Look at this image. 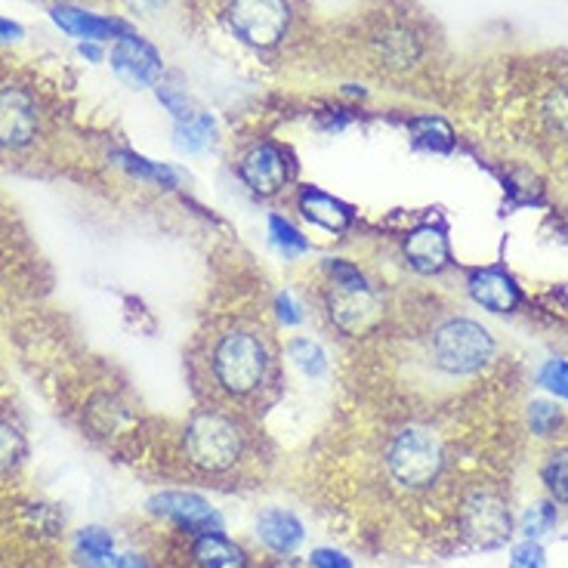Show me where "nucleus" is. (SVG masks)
Masks as SVG:
<instances>
[{
	"mask_svg": "<svg viewBox=\"0 0 568 568\" xmlns=\"http://www.w3.org/2000/svg\"><path fill=\"white\" fill-rule=\"evenodd\" d=\"M254 535L260 547L270 556H291L297 554L306 540V526L294 510L284 507H266L260 510L254 523Z\"/></svg>",
	"mask_w": 568,
	"mask_h": 568,
	"instance_id": "nucleus-13",
	"label": "nucleus"
},
{
	"mask_svg": "<svg viewBox=\"0 0 568 568\" xmlns=\"http://www.w3.org/2000/svg\"><path fill=\"white\" fill-rule=\"evenodd\" d=\"M412 142L424 152H433V155H452L455 152V130L448 128L442 118H414L412 124Z\"/></svg>",
	"mask_w": 568,
	"mask_h": 568,
	"instance_id": "nucleus-21",
	"label": "nucleus"
},
{
	"mask_svg": "<svg viewBox=\"0 0 568 568\" xmlns=\"http://www.w3.org/2000/svg\"><path fill=\"white\" fill-rule=\"evenodd\" d=\"M145 513L158 519V523H168L176 531H183L189 538H199V535H213V531H226L223 523V513L213 507L211 500L199 491H189V488H168V491H158L145 500Z\"/></svg>",
	"mask_w": 568,
	"mask_h": 568,
	"instance_id": "nucleus-8",
	"label": "nucleus"
},
{
	"mask_svg": "<svg viewBox=\"0 0 568 568\" xmlns=\"http://www.w3.org/2000/svg\"><path fill=\"white\" fill-rule=\"evenodd\" d=\"M275 315H278V322H282L284 327L303 325V306H300L297 300H294V294H287V291L275 297Z\"/></svg>",
	"mask_w": 568,
	"mask_h": 568,
	"instance_id": "nucleus-32",
	"label": "nucleus"
},
{
	"mask_svg": "<svg viewBox=\"0 0 568 568\" xmlns=\"http://www.w3.org/2000/svg\"><path fill=\"white\" fill-rule=\"evenodd\" d=\"M297 207L303 220H310L313 226L325 229V232H346L353 223V211L343 201L331 199L318 189H300Z\"/></svg>",
	"mask_w": 568,
	"mask_h": 568,
	"instance_id": "nucleus-18",
	"label": "nucleus"
},
{
	"mask_svg": "<svg viewBox=\"0 0 568 568\" xmlns=\"http://www.w3.org/2000/svg\"><path fill=\"white\" fill-rule=\"evenodd\" d=\"M78 53H81L84 59H90V62H100V59H102V50L93 41L81 43V47H78Z\"/></svg>",
	"mask_w": 568,
	"mask_h": 568,
	"instance_id": "nucleus-35",
	"label": "nucleus"
},
{
	"mask_svg": "<svg viewBox=\"0 0 568 568\" xmlns=\"http://www.w3.org/2000/svg\"><path fill=\"white\" fill-rule=\"evenodd\" d=\"M213 133H216V121H213L211 114L195 112L189 114L185 121H176V128H173V145L183 155H195V152H204L211 145Z\"/></svg>",
	"mask_w": 568,
	"mask_h": 568,
	"instance_id": "nucleus-20",
	"label": "nucleus"
},
{
	"mask_svg": "<svg viewBox=\"0 0 568 568\" xmlns=\"http://www.w3.org/2000/svg\"><path fill=\"white\" fill-rule=\"evenodd\" d=\"M306 559H310L313 568H355L353 559L343 554V550H337V547H315Z\"/></svg>",
	"mask_w": 568,
	"mask_h": 568,
	"instance_id": "nucleus-31",
	"label": "nucleus"
},
{
	"mask_svg": "<svg viewBox=\"0 0 568 568\" xmlns=\"http://www.w3.org/2000/svg\"><path fill=\"white\" fill-rule=\"evenodd\" d=\"M158 3H161V0H130V7H136V10H152Z\"/></svg>",
	"mask_w": 568,
	"mask_h": 568,
	"instance_id": "nucleus-37",
	"label": "nucleus"
},
{
	"mask_svg": "<svg viewBox=\"0 0 568 568\" xmlns=\"http://www.w3.org/2000/svg\"><path fill=\"white\" fill-rule=\"evenodd\" d=\"M223 22L229 34H235L247 47L272 50L294 26V7L291 0H229Z\"/></svg>",
	"mask_w": 568,
	"mask_h": 568,
	"instance_id": "nucleus-7",
	"label": "nucleus"
},
{
	"mask_svg": "<svg viewBox=\"0 0 568 568\" xmlns=\"http://www.w3.org/2000/svg\"><path fill=\"white\" fill-rule=\"evenodd\" d=\"M445 445L429 426L408 424L389 433L381 452V469L389 488L402 495H420L439 483L445 473Z\"/></svg>",
	"mask_w": 568,
	"mask_h": 568,
	"instance_id": "nucleus-3",
	"label": "nucleus"
},
{
	"mask_svg": "<svg viewBox=\"0 0 568 568\" xmlns=\"http://www.w3.org/2000/svg\"><path fill=\"white\" fill-rule=\"evenodd\" d=\"M211 377L216 389L235 402L260 396L272 377V349L266 337L247 325L223 331L211 346Z\"/></svg>",
	"mask_w": 568,
	"mask_h": 568,
	"instance_id": "nucleus-2",
	"label": "nucleus"
},
{
	"mask_svg": "<svg viewBox=\"0 0 568 568\" xmlns=\"http://www.w3.org/2000/svg\"><path fill=\"white\" fill-rule=\"evenodd\" d=\"M114 161H118V164H121L128 173H133V176L149 180V183H155V185H164V189H173V185L180 183V176H176L173 168H168V164H158V161H149V158H142V155H133V152H118Z\"/></svg>",
	"mask_w": 568,
	"mask_h": 568,
	"instance_id": "nucleus-26",
	"label": "nucleus"
},
{
	"mask_svg": "<svg viewBox=\"0 0 568 568\" xmlns=\"http://www.w3.org/2000/svg\"><path fill=\"white\" fill-rule=\"evenodd\" d=\"M260 568H313V566H310V559L291 554V556H270V559H266Z\"/></svg>",
	"mask_w": 568,
	"mask_h": 568,
	"instance_id": "nucleus-33",
	"label": "nucleus"
},
{
	"mask_svg": "<svg viewBox=\"0 0 568 568\" xmlns=\"http://www.w3.org/2000/svg\"><path fill=\"white\" fill-rule=\"evenodd\" d=\"M71 556L81 568H124L128 556H118V544L109 528L84 526L71 538Z\"/></svg>",
	"mask_w": 568,
	"mask_h": 568,
	"instance_id": "nucleus-17",
	"label": "nucleus"
},
{
	"mask_svg": "<svg viewBox=\"0 0 568 568\" xmlns=\"http://www.w3.org/2000/svg\"><path fill=\"white\" fill-rule=\"evenodd\" d=\"M158 100L168 105V112H171L176 121H185L189 114H195V109H192V102H189V97H185L183 87L158 84Z\"/></svg>",
	"mask_w": 568,
	"mask_h": 568,
	"instance_id": "nucleus-30",
	"label": "nucleus"
},
{
	"mask_svg": "<svg viewBox=\"0 0 568 568\" xmlns=\"http://www.w3.org/2000/svg\"><path fill=\"white\" fill-rule=\"evenodd\" d=\"M270 235L272 244H275L287 260H297V256H303L310 251V242L303 239V232H300L287 216H282V213H272L270 216Z\"/></svg>",
	"mask_w": 568,
	"mask_h": 568,
	"instance_id": "nucleus-27",
	"label": "nucleus"
},
{
	"mask_svg": "<svg viewBox=\"0 0 568 568\" xmlns=\"http://www.w3.org/2000/svg\"><path fill=\"white\" fill-rule=\"evenodd\" d=\"M556 526H559V510L550 497L528 504L516 519V531L523 535V540H544L547 535H554Z\"/></svg>",
	"mask_w": 568,
	"mask_h": 568,
	"instance_id": "nucleus-22",
	"label": "nucleus"
},
{
	"mask_svg": "<svg viewBox=\"0 0 568 568\" xmlns=\"http://www.w3.org/2000/svg\"><path fill=\"white\" fill-rule=\"evenodd\" d=\"M507 568H547V554H544L540 540H519V544H513Z\"/></svg>",
	"mask_w": 568,
	"mask_h": 568,
	"instance_id": "nucleus-29",
	"label": "nucleus"
},
{
	"mask_svg": "<svg viewBox=\"0 0 568 568\" xmlns=\"http://www.w3.org/2000/svg\"><path fill=\"white\" fill-rule=\"evenodd\" d=\"M402 254L408 260V266L420 275H439L452 266L448 235H445V229L433 226V223L412 229L402 242Z\"/></svg>",
	"mask_w": 568,
	"mask_h": 568,
	"instance_id": "nucleus-14",
	"label": "nucleus"
},
{
	"mask_svg": "<svg viewBox=\"0 0 568 568\" xmlns=\"http://www.w3.org/2000/svg\"><path fill=\"white\" fill-rule=\"evenodd\" d=\"M322 270H325V306L327 315H331V325L343 334H349V337L368 334L381 325L384 300L374 291V284L368 282L365 272L349 260H341V256H327Z\"/></svg>",
	"mask_w": 568,
	"mask_h": 568,
	"instance_id": "nucleus-4",
	"label": "nucleus"
},
{
	"mask_svg": "<svg viewBox=\"0 0 568 568\" xmlns=\"http://www.w3.org/2000/svg\"><path fill=\"white\" fill-rule=\"evenodd\" d=\"M538 479L554 504L568 507V442L556 445V448H550L544 455L538 467Z\"/></svg>",
	"mask_w": 568,
	"mask_h": 568,
	"instance_id": "nucleus-19",
	"label": "nucleus"
},
{
	"mask_svg": "<svg viewBox=\"0 0 568 568\" xmlns=\"http://www.w3.org/2000/svg\"><path fill=\"white\" fill-rule=\"evenodd\" d=\"M189 559L195 568H256L251 554L239 540L226 538V531L199 535L189 540Z\"/></svg>",
	"mask_w": 568,
	"mask_h": 568,
	"instance_id": "nucleus-16",
	"label": "nucleus"
},
{
	"mask_svg": "<svg viewBox=\"0 0 568 568\" xmlns=\"http://www.w3.org/2000/svg\"><path fill=\"white\" fill-rule=\"evenodd\" d=\"M467 291L476 306H483V310L495 315L516 313L523 306L519 284H516L510 272H504L500 266H485V270L469 272Z\"/></svg>",
	"mask_w": 568,
	"mask_h": 568,
	"instance_id": "nucleus-12",
	"label": "nucleus"
},
{
	"mask_svg": "<svg viewBox=\"0 0 568 568\" xmlns=\"http://www.w3.org/2000/svg\"><path fill=\"white\" fill-rule=\"evenodd\" d=\"M239 176L242 183L260 195V199H272L278 195L287 180H291V161L287 152L275 142H256L239 161Z\"/></svg>",
	"mask_w": 568,
	"mask_h": 568,
	"instance_id": "nucleus-10",
	"label": "nucleus"
},
{
	"mask_svg": "<svg viewBox=\"0 0 568 568\" xmlns=\"http://www.w3.org/2000/svg\"><path fill=\"white\" fill-rule=\"evenodd\" d=\"M112 71L118 74L121 84H128L130 90H145L155 87L164 74V59L158 53L152 43L140 38L136 31H130L124 38H118L112 43Z\"/></svg>",
	"mask_w": 568,
	"mask_h": 568,
	"instance_id": "nucleus-9",
	"label": "nucleus"
},
{
	"mask_svg": "<svg viewBox=\"0 0 568 568\" xmlns=\"http://www.w3.org/2000/svg\"><path fill=\"white\" fill-rule=\"evenodd\" d=\"M26 34L22 26H16L10 19H0V43H10V41H19Z\"/></svg>",
	"mask_w": 568,
	"mask_h": 568,
	"instance_id": "nucleus-34",
	"label": "nucleus"
},
{
	"mask_svg": "<svg viewBox=\"0 0 568 568\" xmlns=\"http://www.w3.org/2000/svg\"><path fill=\"white\" fill-rule=\"evenodd\" d=\"M287 358L297 365V371L303 377H310V381L325 377L327 355L325 349L315 341H310V337H294V341L287 343Z\"/></svg>",
	"mask_w": 568,
	"mask_h": 568,
	"instance_id": "nucleus-24",
	"label": "nucleus"
},
{
	"mask_svg": "<svg viewBox=\"0 0 568 568\" xmlns=\"http://www.w3.org/2000/svg\"><path fill=\"white\" fill-rule=\"evenodd\" d=\"M53 16V22H57L59 29L71 34V38H81V41H109V38H124L130 34V26L124 19H112V16H97V13H87L81 7H69V3H62V7H53L50 10Z\"/></svg>",
	"mask_w": 568,
	"mask_h": 568,
	"instance_id": "nucleus-15",
	"label": "nucleus"
},
{
	"mask_svg": "<svg viewBox=\"0 0 568 568\" xmlns=\"http://www.w3.org/2000/svg\"><path fill=\"white\" fill-rule=\"evenodd\" d=\"M538 384L550 396L568 402V362L566 358H547L538 371Z\"/></svg>",
	"mask_w": 568,
	"mask_h": 568,
	"instance_id": "nucleus-28",
	"label": "nucleus"
},
{
	"mask_svg": "<svg viewBox=\"0 0 568 568\" xmlns=\"http://www.w3.org/2000/svg\"><path fill=\"white\" fill-rule=\"evenodd\" d=\"M124 568H152V566H149L145 559H140V556H128V559H124Z\"/></svg>",
	"mask_w": 568,
	"mask_h": 568,
	"instance_id": "nucleus-36",
	"label": "nucleus"
},
{
	"mask_svg": "<svg viewBox=\"0 0 568 568\" xmlns=\"http://www.w3.org/2000/svg\"><path fill=\"white\" fill-rule=\"evenodd\" d=\"M528 429L538 439H556L566 429V412L556 402H550V398H531V405H528Z\"/></svg>",
	"mask_w": 568,
	"mask_h": 568,
	"instance_id": "nucleus-23",
	"label": "nucleus"
},
{
	"mask_svg": "<svg viewBox=\"0 0 568 568\" xmlns=\"http://www.w3.org/2000/svg\"><path fill=\"white\" fill-rule=\"evenodd\" d=\"M495 353L497 346L491 331L473 318H445L429 337L433 365L445 374H457V377H469V374L488 368Z\"/></svg>",
	"mask_w": 568,
	"mask_h": 568,
	"instance_id": "nucleus-5",
	"label": "nucleus"
},
{
	"mask_svg": "<svg viewBox=\"0 0 568 568\" xmlns=\"http://www.w3.org/2000/svg\"><path fill=\"white\" fill-rule=\"evenodd\" d=\"M180 455L189 473L204 479H229L251 460V429L226 408H199L185 420Z\"/></svg>",
	"mask_w": 568,
	"mask_h": 568,
	"instance_id": "nucleus-1",
	"label": "nucleus"
},
{
	"mask_svg": "<svg viewBox=\"0 0 568 568\" xmlns=\"http://www.w3.org/2000/svg\"><path fill=\"white\" fill-rule=\"evenodd\" d=\"M457 528L469 547L500 550L516 535V519L500 491H495L491 485H473L457 504Z\"/></svg>",
	"mask_w": 568,
	"mask_h": 568,
	"instance_id": "nucleus-6",
	"label": "nucleus"
},
{
	"mask_svg": "<svg viewBox=\"0 0 568 568\" xmlns=\"http://www.w3.org/2000/svg\"><path fill=\"white\" fill-rule=\"evenodd\" d=\"M38 102L22 87H0V149H26L38 140Z\"/></svg>",
	"mask_w": 568,
	"mask_h": 568,
	"instance_id": "nucleus-11",
	"label": "nucleus"
},
{
	"mask_svg": "<svg viewBox=\"0 0 568 568\" xmlns=\"http://www.w3.org/2000/svg\"><path fill=\"white\" fill-rule=\"evenodd\" d=\"M26 455H29V445H26L22 429L13 420L0 417V479L22 467Z\"/></svg>",
	"mask_w": 568,
	"mask_h": 568,
	"instance_id": "nucleus-25",
	"label": "nucleus"
}]
</instances>
